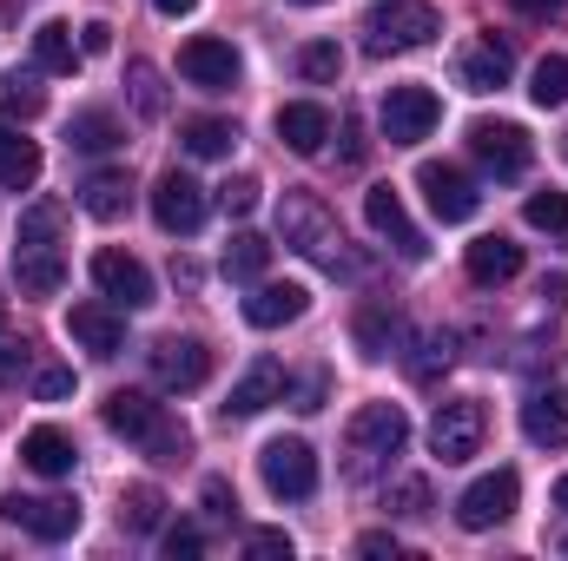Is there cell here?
Instances as JSON below:
<instances>
[{
    "label": "cell",
    "instance_id": "7",
    "mask_svg": "<svg viewBox=\"0 0 568 561\" xmlns=\"http://www.w3.org/2000/svg\"><path fill=\"white\" fill-rule=\"evenodd\" d=\"M516 502H523V482H516V469H489V476H476V482L456 496V522H463L469 536H483V529L509 522V516H516Z\"/></svg>",
    "mask_w": 568,
    "mask_h": 561
},
{
    "label": "cell",
    "instance_id": "1",
    "mask_svg": "<svg viewBox=\"0 0 568 561\" xmlns=\"http://www.w3.org/2000/svg\"><path fill=\"white\" fill-rule=\"evenodd\" d=\"M60 225L67 212L53 198H33L20 212V245H13V284L20 297H53L67 284V252H60Z\"/></svg>",
    "mask_w": 568,
    "mask_h": 561
},
{
    "label": "cell",
    "instance_id": "47",
    "mask_svg": "<svg viewBox=\"0 0 568 561\" xmlns=\"http://www.w3.org/2000/svg\"><path fill=\"white\" fill-rule=\"evenodd\" d=\"M106 47H113V27L106 20H87L80 27V53H106Z\"/></svg>",
    "mask_w": 568,
    "mask_h": 561
},
{
    "label": "cell",
    "instance_id": "42",
    "mask_svg": "<svg viewBox=\"0 0 568 561\" xmlns=\"http://www.w3.org/2000/svg\"><path fill=\"white\" fill-rule=\"evenodd\" d=\"M245 555H258V561H291V536H284V529H252V536H245Z\"/></svg>",
    "mask_w": 568,
    "mask_h": 561
},
{
    "label": "cell",
    "instance_id": "17",
    "mask_svg": "<svg viewBox=\"0 0 568 561\" xmlns=\"http://www.w3.org/2000/svg\"><path fill=\"white\" fill-rule=\"evenodd\" d=\"M509 73H516V53H509L496 33H483V40H469V47L456 53L463 93H496V86H509Z\"/></svg>",
    "mask_w": 568,
    "mask_h": 561
},
{
    "label": "cell",
    "instance_id": "41",
    "mask_svg": "<svg viewBox=\"0 0 568 561\" xmlns=\"http://www.w3.org/2000/svg\"><path fill=\"white\" fill-rule=\"evenodd\" d=\"M27 364H33V344H27V337H13V330H0V384H20V377H27Z\"/></svg>",
    "mask_w": 568,
    "mask_h": 561
},
{
    "label": "cell",
    "instance_id": "19",
    "mask_svg": "<svg viewBox=\"0 0 568 561\" xmlns=\"http://www.w3.org/2000/svg\"><path fill=\"white\" fill-rule=\"evenodd\" d=\"M284 390H291V377H284V364L272 357H258L239 384H232V397H225V417H258V410H272L284 404Z\"/></svg>",
    "mask_w": 568,
    "mask_h": 561
},
{
    "label": "cell",
    "instance_id": "8",
    "mask_svg": "<svg viewBox=\"0 0 568 561\" xmlns=\"http://www.w3.org/2000/svg\"><path fill=\"white\" fill-rule=\"evenodd\" d=\"M436 120H443V100L429 93V86H390L384 93V106H377V126H384V140L390 145H417L436 133Z\"/></svg>",
    "mask_w": 568,
    "mask_h": 561
},
{
    "label": "cell",
    "instance_id": "44",
    "mask_svg": "<svg viewBox=\"0 0 568 561\" xmlns=\"http://www.w3.org/2000/svg\"><path fill=\"white\" fill-rule=\"evenodd\" d=\"M390 502H397V516H410V522H417V516H429V482H424V476L397 482V496H390Z\"/></svg>",
    "mask_w": 568,
    "mask_h": 561
},
{
    "label": "cell",
    "instance_id": "43",
    "mask_svg": "<svg viewBox=\"0 0 568 561\" xmlns=\"http://www.w3.org/2000/svg\"><path fill=\"white\" fill-rule=\"evenodd\" d=\"M159 549H165V561H192L199 549H205V536H199L192 522H179V529H165V542H159Z\"/></svg>",
    "mask_w": 568,
    "mask_h": 561
},
{
    "label": "cell",
    "instance_id": "35",
    "mask_svg": "<svg viewBox=\"0 0 568 561\" xmlns=\"http://www.w3.org/2000/svg\"><path fill=\"white\" fill-rule=\"evenodd\" d=\"M529 100H536V106H568V53H549V60H536Z\"/></svg>",
    "mask_w": 568,
    "mask_h": 561
},
{
    "label": "cell",
    "instance_id": "12",
    "mask_svg": "<svg viewBox=\"0 0 568 561\" xmlns=\"http://www.w3.org/2000/svg\"><path fill=\"white\" fill-rule=\"evenodd\" d=\"M469 152L483 159V172H496V178H523L529 172V159H536V145L523 126H509V120H476L469 126Z\"/></svg>",
    "mask_w": 568,
    "mask_h": 561
},
{
    "label": "cell",
    "instance_id": "24",
    "mask_svg": "<svg viewBox=\"0 0 568 561\" xmlns=\"http://www.w3.org/2000/svg\"><path fill=\"white\" fill-rule=\"evenodd\" d=\"M469 284H509L516 272H523V245L516 238H503V232H489V238H476L469 245Z\"/></svg>",
    "mask_w": 568,
    "mask_h": 561
},
{
    "label": "cell",
    "instance_id": "26",
    "mask_svg": "<svg viewBox=\"0 0 568 561\" xmlns=\"http://www.w3.org/2000/svg\"><path fill=\"white\" fill-rule=\"evenodd\" d=\"M87 53H80V40H73V27L67 20H40L33 27V67L40 73H73Z\"/></svg>",
    "mask_w": 568,
    "mask_h": 561
},
{
    "label": "cell",
    "instance_id": "36",
    "mask_svg": "<svg viewBox=\"0 0 568 561\" xmlns=\"http://www.w3.org/2000/svg\"><path fill=\"white\" fill-rule=\"evenodd\" d=\"M297 73H304L311 86H331V80L344 73V53H337V40H311V47H297Z\"/></svg>",
    "mask_w": 568,
    "mask_h": 561
},
{
    "label": "cell",
    "instance_id": "33",
    "mask_svg": "<svg viewBox=\"0 0 568 561\" xmlns=\"http://www.w3.org/2000/svg\"><path fill=\"white\" fill-rule=\"evenodd\" d=\"M159 516H165V496H159L152 482H140V489H126V496H120V529L152 536V529H159Z\"/></svg>",
    "mask_w": 568,
    "mask_h": 561
},
{
    "label": "cell",
    "instance_id": "4",
    "mask_svg": "<svg viewBox=\"0 0 568 561\" xmlns=\"http://www.w3.org/2000/svg\"><path fill=\"white\" fill-rule=\"evenodd\" d=\"M436 33H443V13H436L429 0H384V7L364 20L371 53H417Z\"/></svg>",
    "mask_w": 568,
    "mask_h": 561
},
{
    "label": "cell",
    "instance_id": "27",
    "mask_svg": "<svg viewBox=\"0 0 568 561\" xmlns=\"http://www.w3.org/2000/svg\"><path fill=\"white\" fill-rule=\"evenodd\" d=\"M40 178V145L13 126H0V192H27Z\"/></svg>",
    "mask_w": 568,
    "mask_h": 561
},
{
    "label": "cell",
    "instance_id": "14",
    "mask_svg": "<svg viewBox=\"0 0 568 561\" xmlns=\"http://www.w3.org/2000/svg\"><path fill=\"white\" fill-rule=\"evenodd\" d=\"M179 73H185L199 93H232L245 67H239L232 40H212V33H199V40H185V47H179Z\"/></svg>",
    "mask_w": 568,
    "mask_h": 561
},
{
    "label": "cell",
    "instance_id": "20",
    "mask_svg": "<svg viewBox=\"0 0 568 561\" xmlns=\"http://www.w3.org/2000/svg\"><path fill=\"white\" fill-rule=\"evenodd\" d=\"M311 310V290L304 284H258L252 297H245V324L252 330H284V324H297Z\"/></svg>",
    "mask_w": 568,
    "mask_h": 561
},
{
    "label": "cell",
    "instance_id": "22",
    "mask_svg": "<svg viewBox=\"0 0 568 561\" xmlns=\"http://www.w3.org/2000/svg\"><path fill=\"white\" fill-rule=\"evenodd\" d=\"M523 436L536 449H568V390H536L523 404Z\"/></svg>",
    "mask_w": 568,
    "mask_h": 561
},
{
    "label": "cell",
    "instance_id": "32",
    "mask_svg": "<svg viewBox=\"0 0 568 561\" xmlns=\"http://www.w3.org/2000/svg\"><path fill=\"white\" fill-rule=\"evenodd\" d=\"M239 145V126L232 120H185V152L192 159H225Z\"/></svg>",
    "mask_w": 568,
    "mask_h": 561
},
{
    "label": "cell",
    "instance_id": "6",
    "mask_svg": "<svg viewBox=\"0 0 568 561\" xmlns=\"http://www.w3.org/2000/svg\"><path fill=\"white\" fill-rule=\"evenodd\" d=\"M483 436H489V410H483L476 397L436 404V417H429V449H436L443 462H469V456L483 449Z\"/></svg>",
    "mask_w": 568,
    "mask_h": 561
},
{
    "label": "cell",
    "instance_id": "3",
    "mask_svg": "<svg viewBox=\"0 0 568 561\" xmlns=\"http://www.w3.org/2000/svg\"><path fill=\"white\" fill-rule=\"evenodd\" d=\"M410 442V417L397 404H364L344 429V456H351V482H371L397 449Z\"/></svg>",
    "mask_w": 568,
    "mask_h": 561
},
{
    "label": "cell",
    "instance_id": "29",
    "mask_svg": "<svg viewBox=\"0 0 568 561\" xmlns=\"http://www.w3.org/2000/svg\"><path fill=\"white\" fill-rule=\"evenodd\" d=\"M120 140H126L120 120L100 113V106H93V113H73V126H67V145H73V152H113Z\"/></svg>",
    "mask_w": 568,
    "mask_h": 561
},
{
    "label": "cell",
    "instance_id": "52",
    "mask_svg": "<svg viewBox=\"0 0 568 561\" xmlns=\"http://www.w3.org/2000/svg\"><path fill=\"white\" fill-rule=\"evenodd\" d=\"M291 7H324V0H291Z\"/></svg>",
    "mask_w": 568,
    "mask_h": 561
},
{
    "label": "cell",
    "instance_id": "23",
    "mask_svg": "<svg viewBox=\"0 0 568 561\" xmlns=\"http://www.w3.org/2000/svg\"><path fill=\"white\" fill-rule=\"evenodd\" d=\"M278 140L291 145L297 159H317L324 140H331V113L311 106V100H291V106H278Z\"/></svg>",
    "mask_w": 568,
    "mask_h": 561
},
{
    "label": "cell",
    "instance_id": "9",
    "mask_svg": "<svg viewBox=\"0 0 568 561\" xmlns=\"http://www.w3.org/2000/svg\"><path fill=\"white\" fill-rule=\"evenodd\" d=\"M0 516L13 529H27L33 542H67L80 529V502L73 496H0Z\"/></svg>",
    "mask_w": 568,
    "mask_h": 561
},
{
    "label": "cell",
    "instance_id": "38",
    "mask_svg": "<svg viewBox=\"0 0 568 561\" xmlns=\"http://www.w3.org/2000/svg\"><path fill=\"white\" fill-rule=\"evenodd\" d=\"M523 218H529L536 232H568V192H556V185L536 192V198L523 205Z\"/></svg>",
    "mask_w": 568,
    "mask_h": 561
},
{
    "label": "cell",
    "instance_id": "48",
    "mask_svg": "<svg viewBox=\"0 0 568 561\" xmlns=\"http://www.w3.org/2000/svg\"><path fill=\"white\" fill-rule=\"evenodd\" d=\"M509 7H516V13H529V20H556L568 0H509Z\"/></svg>",
    "mask_w": 568,
    "mask_h": 561
},
{
    "label": "cell",
    "instance_id": "37",
    "mask_svg": "<svg viewBox=\"0 0 568 561\" xmlns=\"http://www.w3.org/2000/svg\"><path fill=\"white\" fill-rule=\"evenodd\" d=\"M126 80H133V106H140V120H159V113H165L159 67H152V60H133V67H126Z\"/></svg>",
    "mask_w": 568,
    "mask_h": 561
},
{
    "label": "cell",
    "instance_id": "46",
    "mask_svg": "<svg viewBox=\"0 0 568 561\" xmlns=\"http://www.w3.org/2000/svg\"><path fill=\"white\" fill-rule=\"evenodd\" d=\"M33 397H40V404L73 397V370H33Z\"/></svg>",
    "mask_w": 568,
    "mask_h": 561
},
{
    "label": "cell",
    "instance_id": "5",
    "mask_svg": "<svg viewBox=\"0 0 568 561\" xmlns=\"http://www.w3.org/2000/svg\"><path fill=\"white\" fill-rule=\"evenodd\" d=\"M258 476H265V489H272L278 502H304V496H317V456H311L304 436H278V442H265V449H258Z\"/></svg>",
    "mask_w": 568,
    "mask_h": 561
},
{
    "label": "cell",
    "instance_id": "16",
    "mask_svg": "<svg viewBox=\"0 0 568 561\" xmlns=\"http://www.w3.org/2000/svg\"><path fill=\"white\" fill-rule=\"evenodd\" d=\"M93 284H100L120 310H145V304H152V272H145L133 252H113V245L93 252Z\"/></svg>",
    "mask_w": 568,
    "mask_h": 561
},
{
    "label": "cell",
    "instance_id": "39",
    "mask_svg": "<svg viewBox=\"0 0 568 561\" xmlns=\"http://www.w3.org/2000/svg\"><path fill=\"white\" fill-rule=\"evenodd\" d=\"M258 192H265V185H258L252 172L225 178V185H219V205H225V218H245V212H258Z\"/></svg>",
    "mask_w": 568,
    "mask_h": 561
},
{
    "label": "cell",
    "instance_id": "25",
    "mask_svg": "<svg viewBox=\"0 0 568 561\" xmlns=\"http://www.w3.org/2000/svg\"><path fill=\"white\" fill-rule=\"evenodd\" d=\"M159 417H165V410H159L145 390H113V397H106V429H113V436H126V442H145Z\"/></svg>",
    "mask_w": 568,
    "mask_h": 561
},
{
    "label": "cell",
    "instance_id": "45",
    "mask_svg": "<svg viewBox=\"0 0 568 561\" xmlns=\"http://www.w3.org/2000/svg\"><path fill=\"white\" fill-rule=\"evenodd\" d=\"M205 509H212L219 522H239V496H232L225 476H205Z\"/></svg>",
    "mask_w": 568,
    "mask_h": 561
},
{
    "label": "cell",
    "instance_id": "15",
    "mask_svg": "<svg viewBox=\"0 0 568 561\" xmlns=\"http://www.w3.org/2000/svg\"><path fill=\"white\" fill-rule=\"evenodd\" d=\"M152 377H159V390H199L212 377V350L199 337H159L152 344Z\"/></svg>",
    "mask_w": 568,
    "mask_h": 561
},
{
    "label": "cell",
    "instance_id": "49",
    "mask_svg": "<svg viewBox=\"0 0 568 561\" xmlns=\"http://www.w3.org/2000/svg\"><path fill=\"white\" fill-rule=\"evenodd\" d=\"M357 549H364V555H390V561H397V536H384V529H371V536H364Z\"/></svg>",
    "mask_w": 568,
    "mask_h": 561
},
{
    "label": "cell",
    "instance_id": "2",
    "mask_svg": "<svg viewBox=\"0 0 568 561\" xmlns=\"http://www.w3.org/2000/svg\"><path fill=\"white\" fill-rule=\"evenodd\" d=\"M278 232H284L291 252H304V258L324 265V272H364V258L344 252V225H337V212H331L317 192H284L278 198Z\"/></svg>",
    "mask_w": 568,
    "mask_h": 561
},
{
    "label": "cell",
    "instance_id": "50",
    "mask_svg": "<svg viewBox=\"0 0 568 561\" xmlns=\"http://www.w3.org/2000/svg\"><path fill=\"white\" fill-rule=\"evenodd\" d=\"M152 7H159V13H172V20H179V13H192V7H199V0H152Z\"/></svg>",
    "mask_w": 568,
    "mask_h": 561
},
{
    "label": "cell",
    "instance_id": "28",
    "mask_svg": "<svg viewBox=\"0 0 568 561\" xmlns=\"http://www.w3.org/2000/svg\"><path fill=\"white\" fill-rule=\"evenodd\" d=\"M351 330H357V350H364V357H390V344L404 337V317H397L390 304H364Z\"/></svg>",
    "mask_w": 568,
    "mask_h": 561
},
{
    "label": "cell",
    "instance_id": "10",
    "mask_svg": "<svg viewBox=\"0 0 568 561\" xmlns=\"http://www.w3.org/2000/svg\"><path fill=\"white\" fill-rule=\"evenodd\" d=\"M417 185H424L429 212H436L443 225H469V218H476V205H483L476 178H469L463 165H443V159H424V165H417Z\"/></svg>",
    "mask_w": 568,
    "mask_h": 561
},
{
    "label": "cell",
    "instance_id": "31",
    "mask_svg": "<svg viewBox=\"0 0 568 561\" xmlns=\"http://www.w3.org/2000/svg\"><path fill=\"white\" fill-rule=\"evenodd\" d=\"M126 192H133L126 172H93V178L80 185V205H87L93 218H120V212H126Z\"/></svg>",
    "mask_w": 568,
    "mask_h": 561
},
{
    "label": "cell",
    "instance_id": "13",
    "mask_svg": "<svg viewBox=\"0 0 568 561\" xmlns=\"http://www.w3.org/2000/svg\"><path fill=\"white\" fill-rule=\"evenodd\" d=\"M364 218H371L377 238H390L397 258H410V265H424L429 258V238L410 225V212H404V198H397L390 185H371V192H364Z\"/></svg>",
    "mask_w": 568,
    "mask_h": 561
},
{
    "label": "cell",
    "instance_id": "18",
    "mask_svg": "<svg viewBox=\"0 0 568 561\" xmlns=\"http://www.w3.org/2000/svg\"><path fill=\"white\" fill-rule=\"evenodd\" d=\"M67 337L87 350V357H120L126 350V317L113 304H73L67 310Z\"/></svg>",
    "mask_w": 568,
    "mask_h": 561
},
{
    "label": "cell",
    "instance_id": "30",
    "mask_svg": "<svg viewBox=\"0 0 568 561\" xmlns=\"http://www.w3.org/2000/svg\"><path fill=\"white\" fill-rule=\"evenodd\" d=\"M265 265H272V245H265L258 232H239V238L225 245V278L258 284V278H265Z\"/></svg>",
    "mask_w": 568,
    "mask_h": 561
},
{
    "label": "cell",
    "instance_id": "51",
    "mask_svg": "<svg viewBox=\"0 0 568 561\" xmlns=\"http://www.w3.org/2000/svg\"><path fill=\"white\" fill-rule=\"evenodd\" d=\"M556 509H568V476L556 482Z\"/></svg>",
    "mask_w": 568,
    "mask_h": 561
},
{
    "label": "cell",
    "instance_id": "34",
    "mask_svg": "<svg viewBox=\"0 0 568 561\" xmlns=\"http://www.w3.org/2000/svg\"><path fill=\"white\" fill-rule=\"evenodd\" d=\"M40 106H47V93H40L33 73H7V80H0V113H7V120H33Z\"/></svg>",
    "mask_w": 568,
    "mask_h": 561
},
{
    "label": "cell",
    "instance_id": "40",
    "mask_svg": "<svg viewBox=\"0 0 568 561\" xmlns=\"http://www.w3.org/2000/svg\"><path fill=\"white\" fill-rule=\"evenodd\" d=\"M185 442H192V436H185V422H172V417H159V422H152V436H145V449H152L159 462H179V456H185Z\"/></svg>",
    "mask_w": 568,
    "mask_h": 561
},
{
    "label": "cell",
    "instance_id": "11",
    "mask_svg": "<svg viewBox=\"0 0 568 561\" xmlns=\"http://www.w3.org/2000/svg\"><path fill=\"white\" fill-rule=\"evenodd\" d=\"M152 218H159V232H172V238H185V232H199L205 225V185L192 178V172H159V185H152Z\"/></svg>",
    "mask_w": 568,
    "mask_h": 561
},
{
    "label": "cell",
    "instance_id": "21",
    "mask_svg": "<svg viewBox=\"0 0 568 561\" xmlns=\"http://www.w3.org/2000/svg\"><path fill=\"white\" fill-rule=\"evenodd\" d=\"M20 462H27L33 476H73L80 449H73V436H67V429L40 422V429H27V436H20Z\"/></svg>",
    "mask_w": 568,
    "mask_h": 561
}]
</instances>
